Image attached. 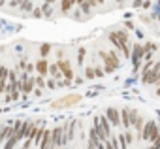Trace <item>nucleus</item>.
Here are the masks:
<instances>
[{
	"mask_svg": "<svg viewBox=\"0 0 160 149\" xmlns=\"http://www.w3.org/2000/svg\"><path fill=\"white\" fill-rule=\"evenodd\" d=\"M12 134H13V126H10V125H8V126H4L2 130H0V141H6Z\"/></svg>",
	"mask_w": 160,
	"mask_h": 149,
	"instance_id": "obj_13",
	"label": "nucleus"
},
{
	"mask_svg": "<svg viewBox=\"0 0 160 149\" xmlns=\"http://www.w3.org/2000/svg\"><path fill=\"white\" fill-rule=\"evenodd\" d=\"M106 117H108V121H109L113 126H121V113H119L115 108H108V110H106Z\"/></svg>",
	"mask_w": 160,
	"mask_h": 149,
	"instance_id": "obj_6",
	"label": "nucleus"
},
{
	"mask_svg": "<svg viewBox=\"0 0 160 149\" xmlns=\"http://www.w3.org/2000/svg\"><path fill=\"white\" fill-rule=\"evenodd\" d=\"M134 6H136V8H139V6H141V0H134Z\"/></svg>",
	"mask_w": 160,
	"mask_h": 149,
	"instance_id": "obj_35",
	"label": "nucleus"
},
{
	"mask_svg": "<svg viewBox=\"0 0 160 149\" xmlns=\"http://www.w3.org/2000/svg\"><path fill=\"white\" fill-rule=\"evenodd\" d=\"M89 138H91V140H89V143H91V145H94V147H96L98 143H102V140L98 138V134L94 132V128H91V132H89Z\"/></svg>",
	"mask_w": 160,
	"mask_h": 149,
	"instance_id": "obj_14",
	"label": "nucleus"
},
{
	"mask_svg": "<svg viewBox=\"0 0 160 149\" xmlns=\"http://www.w3.org/2000/svg\"><path fill=\"white\" fill-rule=\"evenodd\" d=\"M100 59L104 60V70H106L108 74H113V72L117 70V66L109 60V57H108V53H106V51H100Z\"/></svg>",
	"mask_w": 160,
	"mask_h": 149,
	"instance_id": "obj_7",
	"label": "nucleus"
},
{
	"mask_svg": "<svg viewBox=\"0 0 160 149\" xmlns=\"http://www.w3.org/2000/svg\"><path fill=\"white\" fill-rule=\"evenodd\" d=\"M34 96H42V89H36L34 91Z\"/></svg>",
	"mask_w": 160,
	"mask_h": 149,
	"instance_id": "obj_33",
	"label": "nucleus"
},
{
	"mask_svg": "<svg viewBox=\"0 0 160 149\" xmlns=\"http://www.w3.org/2000/svg\"><path fill=\"white\" fill-rule=\"evenodd\" d=\"M85 78H87V80H94V78H96L94 68H91V66H89V68H85Z\"/></svg>",
	"mask_w": 160,
	"mask_h": 149,
	"instance_id": "obj_22",
	"label": "nucleus"
},
{
	"mask_svg": "<svg viewBox=\"0 0 160 149\" xmlns=\"http://www.w3.org/2000/svg\"><path fill=\"white\" fill-rule=\"evenodd\" d=\"M81 2H83V0H73V4H75V6H79Z\"/></svg>",
	"mask_w": 160,
	"mask_h": 149,
	"instance_id": "obj_37",
	"label": "nucleus"
},
{
	"mask_svg": "<svg viewBox=\"0 0 160 149\" xmlns=\"http://www.w3.org/2000/svg\"><path fill=\"white\" fill-rule=\"evenodd\" d=\"M57 64H58V68H60V72H62L64 80L68 81V85H72V80H73V70H72L70 62H68V60H57Z\"/></svg>",
	"mask_w": 160,
	"mask_h": 149,
	"instance_id": "obj_4",
	"label": "nucleus"
},
{
	"mask_svg": "<svg viewBox=\"0 0 160 149\" xmlns=\"http://www.w3.org/2000/svg\"><path fill=\"white\" fill-rule=\"evenodd\" d=\"M147 149H160V134L152 140V145H151V147H147Z\"/></svg>",
	"mask_w": 160,
	"mask_h": 149,
	"instance_id": "obj_25",
	"label": "nucleus"
},
{
	"mask_svg": "<svg viewBox=\"0 0 160 149\" xmlns=\"http://www.w3.org/2000/svg\"><path fill=\"white\" fill-rule=\"evenodd\" d=\"M98 121H100V126H102L104 134L109 138V136H111V123L108 121V117H106V115H98Z\"/></svg>",
	"mask_w": 160,
	"mask_h": 149,
	"instance_id": "obj_10",
	"label": "nucleus"
},
{
	"mask_svg": "<svg viewBox=\"0 0 160 149\" xmlns=\"http://www.w3.org/2000/svg\"><path fill=\"white\" fill-rule=\"evenodd\" d=\"M34 68L38 70V74H40V76H45V74H47V70H49V64H47V60H45V59H42V60H38V62L34 64Z\"/></svg>",
	"mask_w": 160,
	"mask_h": 149,
	"instance_id": "obj_12",
	"label": "nucleus"
},
{
	"mask_svg": "<svg viewBox=\"0 0 160 149\" xmlns=\"http://www.w3.org/2000/svg\"><path fill=\"white\" fill-rule=\"evenodd\" d=\"M45 85H47L49 89H55V87H57V83H55V81H51V80H47V83H45Z\"/></svg>",
	"mask_w": 160,
	"mask_h": 149,
	"instance_id": "obj_31",
	"label": "nucleus"
},
{
	"mask_svg": "<svg viewBox=\"0 0 160 149\" xmlns=\"http://www.w3.org/2000/svg\"><path fill=\"white\" fill-rule=\"evenodd\" d=\"M108 57H109V60H111V62H113V64H115L117 68L121 66V60H119V57H117V55H115L113 51H108Z\"/></svg>",
	"mask_w": 160,
	"mask_h": 149,
	"instance_id": "obj_20",
	"label": "nucleus"
},
{
	"mask_svg": "<svg viewBox=\"0 0 160 149\" xmlns=\"http://www.w3.org/2000/svg\"><path fill=\"white\" fill-rule=\"evenodd\" d=\"M34 85H36V87H40V89H42V87H45V81H43V78H42V76L34 78Z\"/></svg>",
	"mask_w": 160,
	"mask_h": 149,
	"instance_id": "obj_24",
	"label": "nucleus"
},
{
	"mask_svg": "<svg viewBox=\"0 0 160 149\" xmlns=\"http://www.w3.org/2000/svg\"><path fill=\"white\" fill-rule=\"evenodd\" d=\"M49 53H51V45H49V44H42V45H40V55L45 57V55H49Z\"/></svg>",
	"mask_w": 160,
	"mask_h": 149,
	"instance_id": "obj_19",
	"label": "nucleus"
},
{
	"mask_svg": "<svg viewBox=\"0 0 160 149\" xmlns=\"http://www.w3.org/2000/svg\"><path fill=\"white\" fill-rule=\"evenodd\" d=\"M32 15H34L36 19H42V15H43V13H42V8H32Z\"/></svg>",
	"mask_w": 160,
	"mask_h": 149,
	"instance_id": "obj_26",
	"label": "nucleus"
},
{
	"mask_svg": "<svg viewBox=\"0 0 160 149\" xmlns=\"http://www.w3.org/2000/svg\"><path fill=\"white\" fill-rule=\"evenodd\" d=\"M143 123H145V121H143V117L139 115V117H138V119L134 121V125H132V126H134V128H136L138 132H141V128H143Z\"/></svg>",
	"mask_w": 160,
	"mask_h": 149,
	"instance_id": "obj_21",
	"label": "nucleus"
},
{
	"mask_svg": "<svg viewBox=\"0 0 160 149\" xmlns=\"http://www.w3.org/2000/svg\"><path fill=\"white\" fill-rule=\"evenodd\" d=\"M128 111H130V121H132V125H134V121H136L139 115L136 113V110H130V108H128Z\"/></svg>",
	"mask_w": 160,
	"mask_h": 149,
	"instance_id": "obj_27",
	"label": "nucleus"
},
{
	"mask_svg": "<svg viewBox=\"0 0 160 149\" xmlns=\"http://www.w3.org/2000/svg\"><path fill=\"white\" fill-rule=\"evenodd\" d=\"M94 74H96L98 78H102V76H104V70H102V68H94Z\"/></svg>",
	"mask_w": 160,
	"mask_h": 149,
	"instance_id": "obj_30",
	"label": "nucleus"
},
{
	"mask_svg": "<svg viewBox=\"0 0 160 149\" xmlns=\"http://www.w3.org/2000/svg\"><path fill=\"white\" fill-rule=\"evenodd\" d=\"M0 143H2V141H0Z\"/></svg>",
	"mask_w": 160,
	"mask_h": 149,
	"instance_id": "obj_39",
	"label": "nucleus"
},
{
	"mask_svg": "<svg viewBox=\"0 0 160 149\" xmlns=\"http://www.w3.org/2000/svg\"><path fill=\"white\" fill-rule=\"evenodd\" d=\"M81 95H75V93H70V95H64L60 96L58 100L51 102V110H60V108H70V106H75L77 102H81Z\"/></svg>",
	"mask_w": 160,
	"mask_h": 149,
	"instance_id": "obj_1",
	"label": "nucleus"
},
{
	"mask_svg": "<svg viewBox=\"0 0 160 149\" xmlns=\"http://www.w3.org/2000/svg\"><path fill=\"white\" fill-rule=\"evenodd\" d=\"M154 125H156L154 121H147V123H143V128H141V132H139L141 140L149 141V138H151V130H152V126H154Z\"/></svg>",
	"mask_w": 160,
	"mask_h": 149,
	"instance_id": "obj_8",
	"label": "nucleus"
},
{
	"mask_svg": "<svg viewBox=\"0 0 160 149\" xmlns=\"http://www.w3.org/2000/svg\"><path fill=\"white\" fill-rule=\"evenodd\" d=\"M42 13L49 19V17L53 15V4H43V6H42Z\"/></svg>",
	"mask_w": 160,
	"mask_h": 149,
	"instance_id": "obj_16",
	"label": "nucleus"
},
{
	"mask_svg": "<svg viewBox=\"0 0 160 149\" xmlns=\"http://www.w3.org/2000/svg\"><path fill=\"white\" fill-rule=\"evenodd\" d=\"M96 2H98V4H102V2H104V0H96Z\"/></svg>",
	"mask_w": 160,
	"mask_h": 149,
	"instance_id": "obj_38",
	"label": "nucleus"
},
{
	"mask_svg": "<svg viewBox=\"0 0 160 149\" xmlns=\"http://www.w3.org/2000/svg\"><path fill=\"white\" fill-rule=\"evenodd\" d=\"M124 140H126V143H128V145H130V143H134V136H132L130 132H126V134H124Z\"/></svg>",
	"mask_w": 160,
	"mask_h": 149,
	"instance_id": "obj_28",
	"label": "nucleus"
},
{
	"mask_svg": "<svg viewBox=\"0 0 160 149\" xmlns=\"http://www.w3.org/2000/svg\"><path fill=\"white\" fill-rule=\"evenodd\" d=\"M47 72L51 74V76H55V78H58V80H60V68H58V64H57V62H55V64H51Z\"/></svg>",
	"mask_w": 160,
	"mask_h": 149,
	"instance_id": "obj_15",
	"label": "nucleus"
},
{
	"mask_svg": "<svg viewBox=\"0 0 160 149\" xmlns=\"http://www.w3.org/2000/svg\"><path fill=\"white\" fill-rule=\"evenodd\" d=\"M40 147L42 149H51V130L49 128H43V134H42V140H40Z\"/></svg>",
	"mask_w": 160,
	"mask_h": 149,
	"instance_id": "obj_9",
	"label": "nucleus"
},
{
	"mask_svg": "<svg viewBox=\"0 0 160 149\" xmlns=\"http://www.w3.org/2000/svg\"><path fill=\"white\" fill-rule=\"evenodd\" d=\"M158 72H160V60H156L147 72H143V83L145 85H151V83H154V80H156V76H158Z\"/></svg>",
	"mask_w": 160,
	"mask_h": 149,
	"instance_id": "obj_3",
	"label": "nucleus"
},
{
	"mask_svg": "<svg viewBox=\"0 0 160 149\" xmlns=\"http://www.w3.org/2000/svg\"><path fill=\"white\" fill-rule=\"evenodd\" d=\"M143 49H145V53H154V51H156V45H154V44H145Z\"/></svg>",
	"mask_w": 160,
	"mask_h": 149,
	"instance_id": "obj_23",
	"label": "nucleus"
},
{
	"mask_svg": "<svg viewBox=\"0 0 160 149\" xmlns=\"http://www.w3.org/2000/svg\"><path fill=\"white\" fill-rule=\"evenodd\" d=\"M21 2H23V0H10V6H12V8H19Z\"/></svg>",
	"mask_w": 160,
	"mask_h": 149,
	"instance_id": "obj_29",
	"label": "nucleus"
},
{
	"mask_svg": "<svg viewBox=\"0 0 160 149\" xmlns=\"http://www.w3.org/2000/svg\"><path fill=\"white\" fill-rule=\"evenodd\" d=\"M121 126H124V128H130L132 126V121H130V111H128V108H122L121 110Z\"/></svg>",
	"mask_w": 160,
	"mask_h": 149,
	"instance_id": "obj_11",
	"label": "nucleus"
},
{
	"mask_svg": "<svg viewBox=\"0 0 160 149\" xmlns=\"http://www.w3.org/2000/svg\"><path fill=\"white\" fill-rule=\"evenodd\" d=\"M145 55V49H143V45H132V53H130V59H132V62H134V72H138L139 68H141V57Z\"/></svg>",
	"mask_w": 160,
	"mask_h": 149,
	"instance_id": "obj_2",
	"label": "nucleus"
},
{
	"mask_svg": "<svg viewBox=\"0 0 160 149\" xmlns=\"http://www.w3.org/2000/svg\"><path fill=\"white\" fill-rule=\"evenodd\" d=\"M85 55H87V49L85 47H81L77 51V64H83V60H85Z\"/></svg>",
	"mask_w": 160,
	"mask_h": 149,
	"instance_id": "obj_18",
	"label": "nucleus"
},
{
	"mask_svg": "<svg viewBox=\"0 0 160 149\" xmlns=\"http://www.w3.org/2000/svg\"><path fill=\"white\" fill-rule=\"evenodd\" d=\"M28 147H30V140H27V143H25V145H23L21 149H28Z\"/></svg>",
	"mask_w": 160,
	"mask_h": 149,
	"instance_id": "obj_34",
	"label": "nucleus"
},
{
	"mask_svg": "<svg viewBox=\"0 0 160 149\" xmlns=\"http://www.w3.org/2000/svg\"><path fill=\"white\" fill-rule=\"evenodd\" d=\"M55 2H57V0H45L43 4H55Z\"/></svg>",
	"mask_w": 160,
	"mask_h": 149,
	"instance_id": "obj_36",
	"label": "nucleus"
},
{
	"mask_svg": "<svg viewBox=\"0 0 160 149\" xmlns=\"http://www.w3.org/2000/svg\"><path fill=\"white\" fill-rule=\"evenodd\" d=\"M151 4H152V2H149V0H147V2H141L143 8H151Z\"/></svg>",
	"mask_w": 160,
	"mask_h": 149,
	"instance_id": "obj_32",
	"label": "nucleus"
},
{
	"mask_svg": "<svg viewBox=\"0 0 160 149\" xmlns=\"http://www.w3.org/2000/svg\"><path fill=\"white\" fill-rule=\"evenodd\" d=\"M19 8H21L23 12H32V8H34V6H32V2H30V0H23Z\"/></svg>",
	"mask_w": 160,
	"mask_h": 149,
	"instance_id": "obj_17",
	"label": "nucleus"
},
{
	"mask_svg": "<svg viewBox=\"0 0 160 149\" xmlns=\"http://www.w3.org/2000/svg\"><path fill=\"white\" fill-rule=\"evenodd\" d=\"M62 125L60 126H55L51 130V149H57L58 145H62Z\"/></svg>",
	"mask_w": 160,
	"mask_h": 149,
	"instance_id": "obj_5",
	"label": "nucleus"
}]
</instances>
